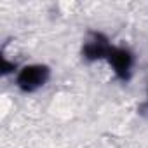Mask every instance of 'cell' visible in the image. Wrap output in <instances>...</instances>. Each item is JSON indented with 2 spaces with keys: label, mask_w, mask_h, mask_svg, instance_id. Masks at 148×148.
<instances>
[{
  "label": "cell",
  "mask_w": 148,
  "mask_h": 148,
  "mask_svg": "<svg viewBox=\"0 0 148 148\" xmlns=\"http://www.w3.org/2000/svg\"><path fill=\"white\" fill-rule=\"evenodd\" d=\"M49 79V68L42 66V64H30L25 66L19 73H18V86L23 91H35L38 87H42L45 84V80Z\"/></svg>",
  "instance_id": "1"
},
{
  "label": "cell",
  "mask_w": 148,
  "mask_h": 148,
  "mask_svg": "<svg viewBox=\"0 0 148 148\" xmlns=\"http://www.w3.org/2000/svg\"><path fill=\"white\" fill-rule=\"evenodd\" d=\"M108 59H110V64L113 66L115 73L122 79H127L129 77V70H131V64H132V56L125 51V49H113L110 51L108 54Z\"/></svg>",
  "instance_id": "2"
},
{
  "label": "cell",
  "mask_w": 148,
  "mask_h": 148,
  "mask_svg": "<svg viewBox=\"0 0 148 148\" xmlns=\"http://www.w3.org/2000/svg\"><path fill=\"white\" fill-rule=\"evenodd\" d=\"M110 51H112V47L106 44V40H105L101 35H96L94 40H91V42L86 44V47H84V56H86L87 59H99V58H105V56L108 58Z\"/></svg>",
  "instance_id": "3"
}]
</instances>
